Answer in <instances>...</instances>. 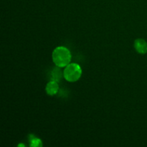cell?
Instances as JSON below:
<instances>
[{
  "instance_id": "3",
  "label": "cell",
  "mask_w": 147,
  "mask_h": 147,
  "mask_svg": "<svg viewBox=\"0 0 147 147\" xmlns=\"http://www.w3.org/2000/svg\"><path fill=\"white\" fill-rule=\"evenodd\" d=\"M134 47L139 53L145 54L147 52V42L143 39H136L134 42Z\"/></svg>"
},
{
  "instance_id": "4",
  "label": "cell",
  "mask_w": 147,
  "mask_h": 147,
  "mask_svg": "<svg viewBox=\"0 0 147 147\" xmlns=\"http://www.w3.org/2000/svg\"><path fill=\"white\" fill-rule=\"evenodd\" d=\"M46 92L50 96H54L58 92L59 86L57 84V82L55 80H51L49 82L46 86Z\"/></svg>"
},
{
  "instance_id": "6",
  "label": "cell",
  "mask_w": 147,
  "mask_h": 147,
  "mask_svg": "<svg viewBox=\"0 0 147 147\" xmlns=\"http://www.w3.org/2000/svg\"><path fill=\"white\" fill-rule=\"evenodd\" d=\"M30 138V146L33 147H41L42 146V141L40 139H37L35 136L30 135L29 136Z\"/></svg>"
},
{
  "instance_id": "7",
  "label": "cell",
  "mask_w": 147,
  "mask_h": 147,
  "mask_svg": "<svg viewBox=\"0 0 147 147\" xmlns=\"http://www.w3.org/2000/svg\"><path fill=\"white\" fill-rule=\"evenodd\" d=\"M18 146H24V144H20V145H18Z\"/></svg>"
},
{
  "instance_id": "5",
  "label": "cell",
  "mask_w": 147,
  "mask_h": 147,
  "mask_svg": "<svg viewBox=\"0 0 147 147\" xmlns=\"http://www.w3.org/2000/svg\"><path fill=\"white\" fill-rule=\"evenodd\" d=\"M60 67L57 66L55 68L53 69V70L52 71L51 73V78L52 80H55L56 82H59L63 78V72L61 71L60 68Z\"/></svg>"
},
{
  "instance_id": "1",
  "label": "cell",
  "mask_w": 147,
  "mask_h": 147,
  "mask_svg": "<svg viewBox=\"0 0 147 147\" xmlns=\"http://www.w3.org/2000/svg\"><path fill=\"white\" fill-rule=\"evenodd\" d=\"M53 60L56 66L66 67L71 60V53L66 47L60 46L56 47L53 53Z\"/></svg>"
},
{
  "instance_id": "2",
  "label": "cell",
  "mask_w": 147,
  "mask_h": 147,
  "mask_svg": "<svg viewBox=\"0 0 147 147\" xmlns=\"http://www.w3.org/2000/svg\"><path fill=\"white\" fill-rule=\"evenodd\" d=\"M82 75V69L77 63H70L65 68L63 76L66 80L69 82H76L80 78Z\"/></svg>"
}]
</instances>
